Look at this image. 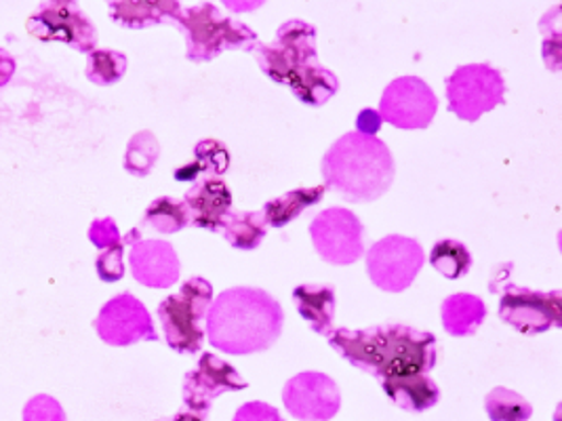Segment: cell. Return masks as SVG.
<instances>
[{"mask_svg": "<svg viewBox=\"0 0 562 421\" xmlns=\"http://www.w3.org/2000/svg\"><path fill=\"white\" fill-rule=\"evenodd\" d=\"M329 343L352 367L382 382L428 373L436 365L435 335L398 322L362 331L337 329L329 335Z\"/></svg>", "mask_w": 562, "mask_h": 421, "instance_id": "cell-1", "label": "cell"}, {"mask_svg": "<svg viewBox=\"0 0 562 421\" xmlns=\"http://www.w3.org/2000/svg\"><path fill=\"white\" fill-rule=\"evenodd\" d=\"M281 304L266 291L234 287L217 295L206 312L205 335L220 352L245 356L268 350L281 338Z\"/></svg>", "mask_w": 562, "mask_h": 421, "instance_id": "cell-2", "label": "cell"}, {"mask_svg": "<svg viewBox=\"0 0 562 421\" xmlns=\"http://www.w3.org/2000/svg\"><path fill=\"white\" fill-rule=\"evenodd\" d=\"M251 53L266 77L286 84L306 105H325L339 89L331 70L316 61V27L302 20L282 24L272 45L256 43Z\"/></svg>", "mask_w": 562, "mask_h": 421, "instance_id": "cell-3", "label": "cell"}, {"mask_svg": "<svg viewBox=\"0 0 562 421\" xmlns=\"http://www.w3.org/2000/svg\"><path fill=\"white\" fill-rule=\"evenodd\" d=\"M325 190H333L348 203H373L394 182V158L382 139L346 133L323 157Z\"/></svg>", "mask_w": 562, "mask_h": 421, "instance_id": "cell-4", "label": "cell"}, {"mask_svg": "<svg viewBox=\"0 0 562 421\" xmlns=\"http://www.w3.org/2000/svg\"><path fill=\"white\" fill-rule=\"evenodd\" d=\"M179 26L186 32L190 61H211L220 53L231 49L251 52L256 47L257 36L251 27L224 18L215 4H194L181 7L178 20Z\"/></svg>", "mask_w": 562, "mask_h": 421, "instance_id": "cell-5", "label": "cell"}, {"mask_svg": "<svg viewBox=\"0 0 562 421\" xmlns=\"http://www.w3.org/2000/svg\"><path fill=\"white\" fill-rule=\"evenodd\" d=\"M213 304V285L205 278H190L176 295L158 304V320L165 340L178 354H196L205 342L206 312Z\"/></svg>", "mask_w": 562, "mask_h": 421, "instance_id": "cell-6", "label": "cell"}, {"mask_svg": "<svg viewBox=\"0 0 562 421\" xmlns=\"http://www.w3.org/2000/svg\"><path fill=\"white\" fill-rule=\"evenodd\" d=\"M449 110L468 123H476L483 114L504 104L506 82L497 68L488 64L460 66L447 79Z\"/></svg>", "mask_w": 562, "mask_h": 421, "instance_id": "cell-7", "label": "cell"}, {"mask_svg": "<svg viewBox=\"0 0 562 421\" xmlns=\"http://www.w3.org/2000/svg\"><path fill=\"white\" fill-rule=\"evenodd\" d=\"M27 32L43 43H66L80 53L98 47V30L72 0H47L27 18Z\"/></svg>", "mask_w": 562, "mask_h": 421, "instance_id": "cell-8", "label": "cell"}, {"mask_svg": "<svg viewBox=\"0 0 562 421\" xmlns=\"http://www.w3.org/2000/svg\"><path fill=\"white\" fill-rule=\"evenodd\" d=\"M426 263L422 244L415 238L385 237L367 253V272L378 289L401 293L409 289Z\"/></svg>", "mask_w": 562, "mask_h": 421, "instance_id": "cell-9", "label": "cell"}, {"mask_svg": "<svg viewBox=\"0 0 562 421\" xmlns=\"http://www.w3.org/2000/svg\"><path fill=\"white\" fill-rule=\"evenodd\" d=\"M488 291H502L499 318L525 335H541L554 327H562L561 291L543 293L516 285Z\"/></svg>", "mask_w": 562, "mask_h": 421, "instance_id": "cell-10", "label": "cell"}, {"mask_svg": "<svg viewBox=\"0 0 562 421\" xmlns=\"http://www.w3.org/2000/svg\"><path fill=\"white\" fill-rule=\"evenodd\" d=\"M364 228L352 210L333 207L314 217L310 237L321 260L333 265H350L364 253Z\"/></svg>", "mask_w": 562, "mask_h": 421, "instance_id": "cell-11", "label": "cell"}, {"mask_svg": "<svg viewBox=\"0 0 562 421\" xmlns=\"http://www.w3.org/2000/svg\"><path fill=\"white\" fill-rule=\"evenodd\" d=\"M435 91L417 77H401L385 87L380 116L396 129H426L435 121Z\"/></svg>", "mask_w": 562, "mask_h": 421, "instance_id": "cell-12", "label": "cell"}, {"mask_svg": "<svg viewBox=\"0 0 562 421\" xmlns=\"http://www.w3.org/2000/svg\"><path fill=\"white\" fill-rule=\"evenodd\" d=\"M95 331L108 345H131L137 342H156L150 312L131 293L112 297L95 318Z\"/></svg>", "mask_w": 562, "mask_h": 421, "instance_id": "cell-13", "label": "cell"}, {"mask_svg": "<svg viewBox=\"0 0 562 421\" xmlns=\"http://www.w3.org/2000/svg\"><path fill=\"white\" fill-rule=\"evenodd\" d=\"M282 402L300 421H329L341 407V395L329 375L306 371L286 382Z\"/></svg>", "mask_w": 562, "mask_h": 421, "instance_id": "cell-14", "label": "cell"}, {"mask_svg": "<svg viewBox=\"0 0 562 421\" xmlns=\"http://www.w3.org/2000/svg\"><path fill=\"white\" fill-rule=\"evenodd\" d=\"M247 382L238 371L215 354H203L199 367L190 371L183 379V402L186 407L205 420L211 411V402L224 392H240Z\"/></svg>", "mask_w": 562, "mask_h": 421, "instance_id": "cell-15", "label": "cell"}, {"mask_svg": "<svg viewBox=\"0 0 562 421\" xmlns=\"http://www.w3.org/2000/svg\"><path fill=\"white\" fill-rule=\"evenodd\" d=\"M128 265L133 278L150 289H169L178 283L179 258L167 240H137L131 247Z\"/></svg>", "mask_w": 562, "mask_h": 421, "instance_id": "cell-16", "label": "cell"}, {"mask_svg": "<svg viewBox=\"0 0 562 421\" xmlns=\"http://www.w3.org/2000/svg\"><path fill=\"white\" fill-rule=\"evenodd\" d=\"M183 205L190 213V224L203 230L220 232L226 215L232 210L231 187L220 178H205L186 192Z\"/></svg>", "mask_w": 562, "mask_h": 421, "instance_id": "cell-17", "label": "cell"}, {"mask_svg": "<svg viewBox=\"0 0 562 421\" xmlns=\"http://www.w3.org/2000/svg\"><path fill=\"white\" fill-rule=\"evenodd\" d=\"M442 327L453 338H470L485 322V301L470 293H456L442 301Z\"/></svg>", "mask_w": 562, "mask_h": 421, "instance_id": "cell-18", "label": "cell"}, {"mask_svg": "<svg viewBox=\"0 0 562 421\" xmlns=\"http://www.w3.org/2000/svg\"><path fill=\"white\" fill-rule=\"evenodd\" d=\"M297 310L307 325L323 338L333 333L335 289L331 285H300L293 289Z\"/></svg>", "mask_w": 562, "mask_h": 421, "instance_id": "cell-19", "label": "cell"}, {"mask_svg": "<svg viewBox=\"0 0 562 421\" xmlns=\"http://www.w3.org/2000/svg\"><path fill=\"white\" fill-rule=\"evenodd\" d=\"M384 392L390 396V400L396 407L413 413L428 411L440 400L438 386L426 373L401 377V379H385Z\"/></svg>", "mask_w": 562, "mask_h": 421, "instance_id": "cell-20", "label": "cell"}, {"mask_svg": "<svg viewBox=\"0 0 562 421\" xmlns=\"http://www.w3.org/2000/svg\"><path fill=\"white\" fill-rule=\"evenodd\" d=\"M110 15L121 26L139 27L165 24V22H178L181 13V4L176 0L165 2H110L108 4Z\"/></svg>", "mask_w": 562, "mask_h": 421, "instance_id": "cell-21", "label": "cell"}, {"mask_svg": "<svg viewBox=\"0 0 562 421\" xmlns=\"http://www.w3.org/2000/svg\"><path fill=\"white\" fill-rule=\"evenodd\" d=\"M325 196V185H314V187H297L293 192H286L279 198L266 203L263 207V219L272 228H284L293 219H297L304 210L318 205Z\"/></svg>", "mask_w": 562, "mask_h": 421, "instance_id": "cell-22", "label": "cell"}, {"mask_svg": "<svg viewBox=\"0 0 562 421\" xmlns=\"http://www.w3.org/2000/svg\"><path fill=\"white\" fill-rule=\"evenodd\" d=\"M220 232L234 249L256 251L268 235V224L261 210H231Z\"/></svg>", "mask_w": 562, "mask_h": 421, "instance_id": "cell-23", "label": "cell"}, {"mask_svg": "<svg viewBox=\"0 0 562 421\" xmlns=\"http://www.w3.org/2000/svg\"><path fill=\"white\" fill-rule=\"evenodd\" d=\"M142 224L160 235H176L190 224V213L183 205V201L171 198V196H160L150 203V207L144 213Z\"/></svg>", "mask_w": 562, "mask_h": 421, "instance_id": "cell-24", "label": "cell"}, {"mask_svg": "<svg viewBox=\"0 0 562 421\" xmlns=\"http://www.w3.org/2000/svg\"><path fill=\"white\" fill-rule=\"evenodd\" d=\"M430 263L438 274L449 281H458L465 276L472 268V255L468 247L460 240H438L430 251Z\"/></svg>", "mask_w": 562, "mask_h": 421, "instance_id": "cell-25", "label": "cell"}, {"mask_svg": "<svg viewBox=\"0 0 562 421\" xmlns=\"http://www.w3.org/2000/svg\"><path fill=\"white\" fill-rule=\"evenodd\" d=\"M486 416L491 421H529L533 407L527 398L508 388H495L485 398Z\"/></svg>", "mask_w": 562, "mask_h": 421, "instance_id": "cell-26", "label": "cell"}, {"mask_svg": "<svg viewBox=\"0 0 562 421\" xmlns=\"http://www.w3.org/2000/svg\"><path fill=\"white\" fill-rule=\"evenodd\" d=\"M127 72V57L112 49H95L87 59V79L100 87L116 84Z\"/></svg>", "mask_w": 562, "mask_h": 421, "instance_id": "cell-27", "label": "cell"}, {"mask_svg": "<svg viewBox=\"0 0 562 421\" xmlns=\"http://www.w3.org/2000/svg\"><path fill=\"white\" fill-rule=\"evenodd\" d=\"M158 157H160V146L153 133H135L128 141L125 169L135 178H146L150 175Z\"/></svg>", "mask_w": 562, "mask_h": 421, "instance_id": "cell-28", "label": "cell"}, {"mask_svg": "<svg viewBox=\"0 0 562 421\" xmlns=\"http://www.w3.org/2000/svg\"><path fill=\"white\" fill-rule=\"evenodd\" d=\"M196 173H209L206 178H220L231 167V155L217 139H205L196 146V162H192Z\"/></svg>", "mask_w": 562, "mask_h": 421, "instance_id": "cell-29", "label": "cell"}, {"mask_svg": "<svg viewBox=\"0 0 562 421\" xmlns=\"http://www.w3.org/2000/svg\"><path fill=\"white\" fill-rule=\"evenodd\" d=\"M125 251V244L119 242L110 249H103L95 262L98 268V276L102 278L103 283H116L125 276V262H123V253Z\"/></svg>", "mask_w": 562, "mask_h": 421, "instance_id": "cell-30", "label": "cell"}, {"mask_svg": "<svg viewBox=\"0 0 562 421\" xmlns=\"http://www.w3.org/2000/svg\"><path fill=\"white\" fill-rule=\"evenodd\" d=\"M24 421H68L61 405L49 395H38L27 400Z\"/></svg>", "mask_w": 562, "mask_h": 421, "instance_id": "cell-31", "label": "cell"}, {"mask_svg": "<svg viewBox=\"0 0 562 421\" xmlns=\"http://www.w3.org/2000/svg\"><path fill=\"white\" fill-rule=\"evenodd\" d=\"M89 240L98 247V249H110L119 242H123L119 226L112 217H103V219H95L89 228Z\"/></svg>", "mask_w": 562, "mask_h": 421, "instance_id": "cell-32", "label": "cell"}, {"mask_svg": "<svg viewBox=\"0 0 562 421\" xmlns=\"http://www.w3.org/2000/svg\"><path fill=\"white\" fill-rule=\"evenodd\" d=\"M234 421H282V418L274 407L266 402H247L236 411Z\"/></svg>", "mask_w": 562, "mask_h": 421, "instance_id": "cell-33", "label": "cell"}, {"mask_svg": "<svg viewBox=\"0 0 562 421\" xmlns=\"http://www.w3.org/2000/svg\"><path fill=\"white\" fill-rule=\"evenodd\" d=\"M382 116L375 112V110H362L360 114H358V132L360 135H375V133L380 132V127H382Z\"/></svg>", "mask_w": 562, "mask_h": 421, "instance_id": "cell-34", "label": "cell"}, {"mask_svg": "<svg viewBox=\"0 0 562 421\" xmlns=\"http://www.w3.org/2000/svg\"><path fill=\"white\" fill-rule=\"evenodd\" d=\"M15 59L11 57V53L4 52L2 47H0V87H4V84H9V80L13 79V75H15Z\"/></svg>", "mask_w": 562, "mask_h": 421, "instance_id": "cell-35", "label": "cell"}, {"mask_svg": "<svg viewBox=\"0 0 562 421\" xmlns=\"http://www.w3.org/2000/svg\"><path fill=\"white\" fill-rule=\"evenodd\" d=\"M160 421H205L203 418H199V416H194V413H178V416H173V418H169V420H160Z\"/></svg>", "mask_w": 562, "mask_h": 421, "instance_id": "cell-36", "label": "cell"}]
</instances>
